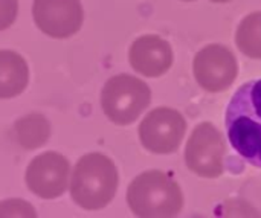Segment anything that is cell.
<instances>
[{"label":"cell","mask_w":261,"mask_h":218,"mask_svg":"<svg viewBox=\"0 0 261 218\" xmlns=\"http://www.w3.org/2000/svg\"><path fill=\"white\" fill-rule=\"evenodd\" d=\"M225 125L232 148L248 164L261 168V78L242 84L232 95Z\"/></svg>","instance_id":"obj_1"},{"label":"cell","mask_w":261,"mask_h":218,"mask_svg":"<svg viewBox=\"0 0 261 218\" xmlns=\"http://www.w3.org/2000/svg\"><path fill=\"white\" fill-rule=\"evenodd\" d=\"M119 185L116 165L101 153L83 156L72 173L70 197L86 211L104 209L113 200Z\"/></svg>","instance_id":"obj_2"},{"label":"cell","mask_w":261,"mask_h":218,"mask_svg":"<svg viewBox=\"0 0 261 218\" xmlns=\"http://www.w3.org/2000/svg\"><path fill=\"white\" fill-rule=\"evenodd\" d=\"M127 203L136 217H176L184 208V193L170 174L150 170L130 183Z\"/></svg>","instance_id":"obj_3"},{"label":"cell","mask_w":261,"mask_h":218,"mask_svg":"<svg viewBox=\"0 0 261 218\" xmlns=\"http://www.w3.org/2000/svg\"><path fill=\"white\" fill-rule=\"evenodd\" d=\"M151 102V90L142 79L122 73L106 81L101 92L104 115L116 125L133 124Z\"/></svg>","instance_id":"obj_4"},{"label":"cell","mask_w":261,"mask_h":218,"mask_svg":"<svg viewBox=\"0 0 261 218\" xmlns=\"http://www.w3.org/2000/svg\"><path fill=\"white\" fill-rule=\"evenodd\" d=\"M226 145L222 133L211 124H199L185 148V164L190 171L205 179H217L223 174Z\"/></svg>","instance_id":"obj_5"},{"label":"cell","mask_w":261,"mask_h":218,"mask_svg":"<svg viewBox=\"0 0 261 218\" xmlns=\"http://www.w3.org/2000/svg\"><path fill=\"white\" fill-rule=\"evenodd\" d=\"M138 133L145 150L154 154H171L184 141L187 121L171 107H156L142 119Z\"/></svg>","instance_id":"obj_6"},{"label":"cell","mask_w":261,"mask_h":218,"mask_svg":"<svg viewBox=\"0 0 261 218\" xmlns=\"http://www.w3.org/2000/svg\"><path fill=\"white\" fill-rule=\"evenodd\" d=\"M197 84L211 93H219L232 86L239 75L236 55L222 44H208L200 49L193 63Z\"/></svg>","instance_id":"obj_7"},{"label":"cell","mask_w":261,"mask_h":218,"mask_svg":"<svg viewBox=\"0 0 261 218\" xmlns=\"http://www.w3.org/2000/svg\"><path fill=\"white\" fill-rule=\"evenodd\" d=\"M69 173L70 164L67 157L55 151H46L31 160L24 180L32 194L44 200H54L67 189Z\"/></svg>","instance_id":"obj_8"},{"label":"cell","mask_w":261,"mask_h":218,"mask_svg":"<svg viewBox=\"0 0 261 218\" xmlns=\"http://www.w3.org/2000/svg\"><path fill=\"white\" fill-rule=\"evenodd\" d=\"M32 17L43 34L61 40L81 29L84 9L80 0H34Z\"/></svg>","instance_id":"obj_9"},{"label":"cell","mask_w":261,"mask_h":218,"mask_svg":"<svg viewBox=\"0 0 261 218\" xmlns=\"http://www.w3.org/2000/svg\"><path fill=\"white\" fill-rule=\"evenodd\" d=\"M174 55L171 44L154 34H147L136 38L128 50V61L135 72L158 78L170 70Z\"/></svg>","instance_id":"obj_10"},{"label":"cell","mask_w":261,"mask_h":218,"mask_svg":"<svg viewBox=\"0 0 261 218\" xmlns=\"http://www.w3.org/2000/svg\"><path fill=\"white\" fill-rule=\"evenodd\" d=\"M29 83L26 60L14 50H0V99H11L24 92Z\"/></svg>","instance_id":"obj_11"},{"label":"cell","mask_w":261,"mask_h":218,"mask_svg":"<svg viewBox=\"0 0 261 218\" xmlns=\"http://www.w3.org/2000/svg\"><path fill=\"white\" fill-rule=\"evenodd\" d=\"M14 136L20 147L35 150L46 144L50 136V124L40 113H31L14 124Z\"/></svg>","instance_id":"obj_12"},{"label":"cell","mask_w":261,"mask_h":218,"mask_svg":"<svg viewBox=\"0 0 261 218\" xmlns=\"http://www.w3.org/2000/svg\"><path fill=\"white\" fill-rule=\"evenodd\" d=\"M236 44L246 57L261 60V11L248 14L236 32Z\"/></svg>","instance_id":"obj_13"},{"label":"cell","mask_w":261,"mask_h":218,"mask_svg":"<svg viewBox=\"0 0 261 218\" xmlns=\"http://www.w3.org/2000/svg\"><path fill=\"white\" fill-rule=\"evenodd\" d=\"M32 205L24 200H6L0 203V217H35Z\"/></svg>","instance_id":"obj_14"},{"label":"cell","mask_w":261,"mask_h":218,"mask_svg":"<svg viewBox=\"0 0 261 218\" xmlns=\"http://www.w3.org/2000/svg\"><path fill=\"white\" fill-rule=\"evenodd\" d=\"M18 14V0H0V31L12 26Z\"/></svg>","instance_id":"obj_15"},{"label":"cell","mask_w":261,"mask_h":218,"mask_svg":"<svg viewBox=\"0 0 261 218\" xmlns=\"http://www.w3.org/2000/svg\"><path fill=\"white\" fill-rule=\"evenodd\" d=\"M210 2H213V3H228L231 0H210Z\"/></svg>","instance_id":"obj_16"},{"label":"cell","mask_w":261,"mask_h":218,"mask_svg":"<svg viewBox=\"0 0 261 218\" xmlns=\"http://www.w3.org/2000/svg\"><path fill=\"white\" fill-rule=\"evenodd\" d=\"M182 2H196V0H182Z\"/></svg>","instance_id":"obj_17"}]
</instances>
